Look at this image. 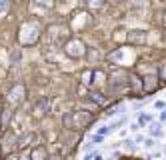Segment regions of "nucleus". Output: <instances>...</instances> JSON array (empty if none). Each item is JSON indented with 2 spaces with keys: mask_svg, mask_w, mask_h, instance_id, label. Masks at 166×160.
<instances>
[{
  "mask_svg": "<svg viewBox=\"0 0 166 160\" xmlns=\"http://www.w3.org/2000/svg\"><path fill=\"white\" fill-rule=\"evenodd\" d=\"M8 98H10V102H20L24 98V86H14L8 94Z\"/></svg>",
  "mask_w": 166,
  "mask_h": 160,
  "instance_id": "f03ea898",
  "label": "nucleus"
},
{
  "mask_svg": "<svg viewBox=\"0 0 166 160\" xmlns=\"http://www.w3.org/2000/svg\"><path fill=\"white\" fill-rule=\"evenodd\" d=\"M46 160H62L60 156H52V158H46Z\"/></svg>",
  "mask_w": 166,
  "mask_h": 160,
  "instance_id": "6e6552de",
  "label": "nucleus"
},
{
  "mask_svg": "<svg viewBox=\"0 0 166 160\" xmlns=\"http://www.w3.org/2000/svg\"><path fill=\"white\" fill-rule=\"evenodd\" d=\"M46 110H48V100H46V98L38 100L36 106H34V112H36L38 116H42V114H46Z\"/></svg>",
  "mask_w": 166,
  "mask_h": 160,
  "instance_id": "20e7f679",
  "label": "nucleus"
},
{
  "mask_svg": "<svg viewBox=\"0 0 166 160\" xmlns=\"http://www.w3.org/2000/svg\"><path fill=\"white\" fill-rule=\"evenodd\" d=\"M164 16H166V14H164ZM164 24H166V18H164Z\"/></svg>",
  "mask_w": 166,
  "mask_h": 160,
  "instance_id": "9b49d317",
  "label": "nucleus"
},
{
  "mask_svg": "<svg viewBox=\"0 0 166 160\" xmlns=\"http://www.w3.org/2000/svg\"><path fill=\"white\" fill-rule=\"evenodd\" d=\"M92 100L98 104H104V98H102V94H92Z\"/></svg>",
  "mask_w": 166,
  "mask_h": 160,
  "instance_id": "0eeeda50",
  "label": "nucleus"
},
{
  "mask_svg": "<svg viewBox=\"0 0 166 160\" xmlns=\"http://www.w3.org/2000/svg\"><path fill=\"white\" fill-rule=\"evenodd\" d=\"M150 134H152V136H162V128H160V124H150Z\"/></svg>",
  "mask_w": 166,
  "mask_h": 160,
  "instance_id": "423d86ee",
  "label": "nucleus"
},
{
  "mask_svg": "<svg viewBox=\"0 0 166 160\" xmlns=\"http://www.w3.org/2000/svg\"><path fill=\"white\" fill-rule=\"evenodd\" d=\"M32 160H46V152H44V148H34L32 150Z\"/></svg>",
  "mask_w": 166,
  "mask_h": 160,
  "instance_id": "39448f33",
  "label": "nucleus"
},
{
  "mask_svg": "<svg viewBox=\"0 0 166 160\" xmlns=\"http://www.w3.org/2000/svg\"><path fill=\"white\" fill-rule=\"evenodd\" d=\"M10 116H12V112L4 106L2 110H0V128L2 130H6V126H8V120H10Z\"/></svg>",
  "mask_w": 166,
  "mask_h": 160,
  "instance_id": "7ed1b4c3",
  "label": "nucleus"
},
{
  "mask_svg": "<svg viewBox=\"0 0 166 160\" xmlns=\"http://www.w3.org/2000/svg\"><path fill=\"white\" fill-rule=\"evenodd\" d=\"M162 120H166V112H162Z\"/></svg>",
  "mask_w": 166,
  "mask_h": 160,
  "instance_id": "9d476101",
  "label": "nucleus"
},
{
  "mask_svg": "<svg viewBox=\"0 0 166 160\" xmlns=\"http://www.w3.org/2000/svg\"><path fill=\"white\" fill-rule=\"evenodd\" d=\"M70 118H74L78 124H76V128H84V126H88L90 122H92V116L90 114H80V112H74V114H70Z\"/></svg>",
  "mask_w": 166,
  "mask_h": 160,
  "instance_id": "f257e3e1",
  "label": "nucleus"
},
{
  "mask_svg": "<svg viewBox=\"0 0 166 160\" xmlns=\"http://www.w3.org/2000/svg\"><path fill=\"white\" fill-rule=\"evenodd\" d=\"M84 160H94V156H86V158H84Z\"/></svg>",
  "mask_w": 166,
  "mask_h": 160,
  "instance_id": "1a4fd4ad",
  "label": "nucleus"
}]
</instances>
